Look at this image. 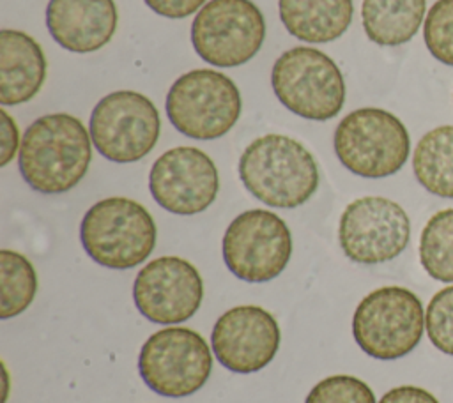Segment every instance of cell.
I'll return each mask as SVG.
<instances>
[{
	"instance_id": "10",
	"label": "cell",
	"mask_w": 453,
	"mask_h": 403,
	"mask_svg": "<svg viewBox=\"0 0 453 403\" xmlns=\"http://www.w3.org/2000/svg\"><path fill=\"white\" fill-rule=\"evenodd\" d=\"M265 39V21L251 0H209L193 18L191 42L214 67H237L251 60Z\"/></svg>"
},
{
	"instance_id": "13",
	"label": "cell",
	"mask_w": 453,
	"mask_h": 403,
	"mask_svg": "<svg viewBox=\"0 0 453 403\" xmlns=\"http://www.w3.org/2000/svg\"><path fill=\"white\" fill-rule=\"evenodd\" d=\"M203 299L198 269L180 256H159L145 263L133 283L136 309L150 322L173 325L189 320Z\"/></svg>"
},
{
	"instance_id": "4",
	"label": "cell",
	"mask_w": 453,
	"mask_h": 403,
	"mask_svg": "<svg viewBox=\"0 0 453 403\" xmlns=\"http://www.w3.org/2000/svg\"><path fill=\"white\" fill-rule=\"evenodd\" d=\"M338 161L354 175L384 179L407 163L411 138L403 122L382 108H359L347 113L334 129Z\"/></svg>"
},
{
	"instance_id": "23",
	"label": "cell",
	"mask_w": 453,
	"mask_h": 403,
	"mask_svg": "<svg viewBox=\"0 0 453 403\" xmlns=\"http://www.w3.org/2000/svg\"><path fill=\"white\" fill-rule=\"evenodd\" d=\"M423 39L430 55L453 67V0H437L423 21Z\"/></svg>"
},
{
	"instance_id": "8",
	"label": "cell",
	"mask_w": 453,
	"mask_h": 403,
	"mask_svg": "<svg viewBox=\"0 0 453 403\" xmlns=\"http://www.w3.org/2000/svg\"><path fill=\"white\" fill-rule=\"evenodd\" d=\"M138 371L156 394L166 398L195 394L211 376V346L193 329L179 325L159 329L142 345Z\"/></svg>"
},
{
	"instance_id": "16",
	"label": "cell",
	"mask_w": 453,
	"mask_h": 403,
	"mask_svg": "<svg viewBox=\"0 0 453 403\" xmlns=\"http://www.w3.org/2000/svg\"><path fill=\"white\" fill-rule=\"evenodd\" d=\"M117 21L113 0H50L46 7L50 35L73 53H92L108 44Z\"/></svg>"
},
{
	"instance_id": "15",
	"label": "cell",
	"mask_w": 453,
	"mask_h": 403,
	"mask_svg": "<svg viewBox=\"0 0 453 403\" xmlns=\"http://www.w3.org/2000/svg\"><path fill=\"white\" fill-rule=\"evenodd\" d=\"M280 341L276 318L255 304L226 309L211 332L216 361L228 371L241 375L264 369L274 359Z\"/></svg>"
},
{
	"instance_id": "12",
	"label": "cell",
	"mask_w": 453,
	"mask_h": 403,
	"mask_svg": "<svg viewBox=\"0 0 453 403\" xmlns=\"http://www.w3.org/2000/svg\"><path fill=\"white\" fill-rule=\"evenodd\" d=\"M411 219L402 205L384 196H361L350 202L338 223L343 255L363 265L396 258L409 244Z\"/></svg>"
},
{
	"instance_id": "1",
	"label": "cell",
	"mask_w": 453,
	"mask_h": 403,
	"mask_svg": "<svg viewBox=\"0 0 453 403\" xmlns=\"http://www.w3.org/2000/svg\"><path fill=\"white\" fill-rule=\"evenodd\" d=\"M90 161V133L74 115H42L21 136L18 166L23 180L37 193L60 194L73 189Z\"/></svg>"
},
{
	"instance_id": "22",
	"label": "cell",
	"mask_w": 453,
	"mask_h": 403,
	"mask_svg": "<svg viewBox=\"0 0 453 403\" xmlns=\"http://www.w3.org/2000/svg\"><path fill=\"white\" fill-rule=\"evenodd\" d=\"M419 262L430 278L453 283V207L435 212L423 226Z\"/></svg>"
},
{
	"instance_id": "3",
	"label": "cell",
	"mask_w": 453,
	"mask_h": 403,
	"mask_svg": "<svg viewBox=\"0 0 453 403\" xmlns=\"http://www.w3.org/2000/svg\"><path fill=\"white\" fill-rule=\"evenodd\" d=\"M80 240L85 253L108 269H131L156 247L157 228L150 212L126 196L96 202L83 216Z\"/></svg>"
},
{
	"instance_id": "14",
	"label": "cell",
	"mask_w": 453,
	"mask_h": 403,
	"mask_svg": "<svg viewBox=\"0 0 453 403\" xmlns=\"http://www.w3.org/2000/svg\"><path fill=\"white\" fill-rule=\"evenodd\" d=\"M149 189L159 207L172 214L193 216L212 205L219 191L214 161L196 147L163 152L149 173Z\"/></svg>"
},
{
	"instance_id": "6",
	"label": "cell",
	"mask_w": 453,
	"mask_h": 403,
	"mask_svg": "<svg viewBox=\"0 0 453 403\" xmlns=\"http://www.w3.org/2000/svg\"><path fill=\"white\" fill-rule=\"evenodd\" d=\"M170 124L188 138L225 136L242 111L241 92L226 74L214 69H191L179 76L165 101Z\"/></svg>"
},
{
	"instance_id": "9",
	"label": "cell",
	"mask_w": 453,
	"mask_h": 403,
	"mask_svg": "<svg viewBox=\"0 0 453 403\" xmlns=\"http://www.w3.org/2000/svg\"><path fill=\"white\" fill-rule=\"evenodd\" d=\"M161 131L154 103L134 90H115L97 101L88 133L96 150L113 163H134L157 143Z\"/></svg>"
},
{
	"instance_id": "26",
	"label": "cell",
	"mask_w": 453,
	"mask_h": 403,
	"mask_svg": "<svg viewBox=\"0 0 453 403\" xmlns=\"http://www.w3.org/2000/svg\"><path fill=\"white\" fill-rule=\"evenodd\" d=\"M21 138L16 125V120L7 113V110L0 108V166L11 163V159L19 152Z\"/></svg>"
},
{
	"instance_id": "5",
	"label": "cell",
	"mask_w": 453,
	"mask_h": 403,
	"mask_svg": "<svg viewBox=\"0 0 453 403\" xmlns=\"http://www.w3.org/2000/svg\"><path fill=\"white\" fill-rule=\"evenodd\" d=\"M425 332L419 297L403 286H380L365 295L352 316L357 346L379 361H395L412 352Z\"/></svg>"
},
{
	"instance_id": "25",
	"label": "cell",
	"mask_w": 453,
	"mask_h": 403,
	"mask_svg": "<svg viewBox=\"0 0 453 403\" xmlns=\"http://www.w3.org/2000/svg\"><path fill=\"white\" fill-rule=\"evenodd\" d=\"M425 329L432 345L453 355V285L441 288L425 311Z\"/></svg>"
},
{
	"instance_id": "11",
	"label": "cell",
	"mask_w": 453,
	"mask_h": 403,
	"mask_svg": "<svg viewBox=\"0 0 453 403\" xmlns=\"http://www.w3.org/2000/svg\"><path fill=\"white\" fill-rule=\"evenodd\" d=\"M221 249L225 265L235 278L265 283L285 270L292 255V235L278 214L250 209L230 221Z\"/></svg>"
},
{
	"instance_id": "24",
	"label": "cell",
	"mask_w": 453,
	"mask_h": 403,
	"mask_svg": "<svg viewBox=\"0 0 453 403\" xmlns=\"http://www.w3.org/2000/svg\"><path fill=\"white\" fill-rule=\"evenodd\" d=\"M304 403H377L366 382L352 375H331L311 387Z\"/></svg>"
},
{
	"instance_id": "28",
	"label": "cell",
	"mask_w": 453,
	"mask_h": 403,
	"mask_svg": "<svg viewBox=\"0 0 453 403\" xmlns=\"http://www.w3.org/2000/svg\"><path fill=\"white\" fill-rule=\"evenodd\" d=\"M379 403H439V399L423 387L400 385L389 389Z\"/></svg>"
},
{
	"instance_id": "2",
	"label": "cell",
	"mask_w": 453,
	"mask_h": 403,
	"mask_svg": "<svg viewBox=\"0 0 453 403\" xmlns=\"http://www.w3.org/2000/svg\"><path fill=\"white\" fill-rule=\"evenodd\" d=\"M239 177L257 200L276 209H296L319 187L315 157L285 134L255 138L239 157Z\"/></svg>"
},
{
	"instance_id": "20",
	"label": "cell",
	"mask_w": 453,
	"mask_h": 403,
	"mask_svg": "<svg viewBox=\"0 0 453 403\" xmlns=\"http://www.w3.org/2000/svg\"><path fill=\"white\" fill-rule=\"evenodd\" d=\"M416 180L439 198H453V125L430 129L412 154Z\"/></svg>"
},
{
	"instance_id": "17",
	"label": "cell",
	"mask_w": 453,
	"mask_h": 403,
	"mask_svg": "<svg viewBox=\"0 0 453 403\" xmlns=\"http://www.w3.org/2000/svg\"><path fill=\"white\" fill-rule=\"evenodd\" d=\"M46 80V57L39 42L12 28L0 30V103L14 106L30 101Z\"/></svg>"
},
{
	"instance_id": "21",
	"label": "cell",
	"mask_w": 453,
	"mask_h": 403,
	"mask_svg": "<svg viewBox=\"0 0 453 403\" xmlns=\"http://www.w3.org/2000/svg\"><path fill=\"white\" fill-rule=\"evenodd\" d=\"M0 318L21 315L37 292V274L32 262L18 251H0Z\"/></svg>"
},
{
	"instance_id": "27",
	"label": "cell",
	"mask_w": 453,
	"mask_h": 403,
	"mask_svg": "<svg viewBox=\"0 0 453 403\" xmlns=\"http://www.w3.org/2000/svg\"><path fill=\"white\" fill-rule=\"evenodd\" d=\"M143 2L156 14L172 18V19L186 18L205 5V0H143Z\"/></svg>"
},
{
	"instance_id": "7",
	"label": "cell",
	"mask_w": 453,
	"mask_h": 403,
	"mask_svg": "<svg viewBox=\"0 0 453 403\" xmlns=\"http://www.w3.org/2000/svg\"><path fill=\"white\" fill-rule=\"evenodd\" d=\"M271 87L288 111L308 120H329L345 103L340 67L324 51L310 46L290 48L276 58Z\"/></svg>"
},
{
	"instance_id": "18",
	"label": "cell",
	"mask_w": 453,
	"mask_h": 403,
	"mask_svg": "<svg viewBox=\"0 0 453 403\" xmlns=\"http://www.w3.org/2000/svg\"><path fill=\"white\" fill-rule=\"evenodd\" d=\"M278 9L287 32L311 44L336 41L354 14L352 0H278Z\"/></svg>"
},
{
	"instance_id": "19",
	"label": "cell",
	"mask_w": 453,
	"mask_h": 403,
	"mask_svg": "<svg viewBox=\"0 0 453 403\" xmlns=\"http://www.w3.org/2000/svg\"><path fill=\"white\" fill-rule=\"evenodd\" d=\"M426 0H363L361 23L366 37L379 46H400L419 30Z\"/></svg>"
}]
</instances>
